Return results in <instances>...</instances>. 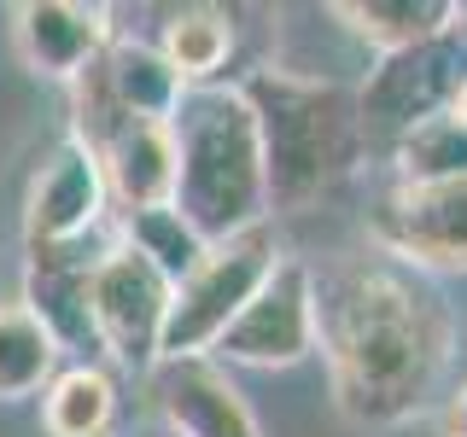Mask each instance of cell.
<instances>
[{"instance_id":"cell-16","label":"cell","mask_w":467,"mask_h":437,"mask_svg":"<svg viewBox=\"0 0 467 437\" xmlns=\"http://www.w3.org/2000/svg\"><path fill=\"white\" fill-rule=\"evenodd\" d=\"M58 356L65 350L53 344V332L36 320V310L24 298L0 303V402L41 397L58 373Z\"/></svg>"},{"instance_id":"cell-2","label":"cell","mask_w":467,"mask_h":437,"mask_svg":"<svg viewBox=\"0 0 467 437\" xmlns=\"http://www.w3.org/2000/svg\"><path fill=\"white\" fill-rule=\"evenodd\" d=\"M175 135V210L204 245L269 222V175H263L257 117L240 82L187 87L170 117Z\"/></svg>"},{"instance_id":"cell-9","label":"cell","mask_w":467,"mask_h":437,"mask_svg":"<svg viewBox=\"0 0 467 437\" xmlns=\"http://www.w3.org/2000/svg\"><path fill=\"white\" fill-rule=\"evenodd\" d=\"M106 175H99L94 152L70 135L47 152L24 198V245L29 251H65V245H88L106 228Z\"/></svg>"},{"instance_id":"cell-8","label":"cell","mask_w":467,"mask_h":437,"mask_svg":"<svg viewBox=\"0 0 467 437\" xmlns=\"http://www.w3.org/2000/svg\"><path fill=\"white\" fill-rule=\"evenodd\" d=\"M310 356H316V274L298 257H281L275 274L252 291V303L228 320L211 361L281 373V368H298Z\"/></svg>"},{"instance_id":"cell-11","label":"cell","mask_w":467,"mask_h":437,"mask_svg":"<svg viewBox=\"0 0 467 437\" xmlns=\"http://www.w3.org/2000/svg\"><path fill=\"white\" fill-rule=\"evenodd\" d=\"M111 41H117L111 6H88V0H24V6H12V47H18L24 70L47 82H77Z\"/></svg>"},{"instance_id":"cell-7","label":"cell","mask_w":467,"mask_h":437,"mask_svg":"<svg viewBox=\"0 0 467 437\" xmlns=\"http://www.w3.org/2000/svg\"><path fill=\"white\" fill-rule=\"evenodd\" d=\"M374 251L415 274H467V175L391 181L368 210Z\"/></svg>"},{"instance_id":"cell-5","label":"cell","mask_w":467,"mask_h":437,"mask_svg":"<svg viewBox=\"0 0 467 437\" xmlns=\"http://www.w3.org/2000/svg\"><path fill=\"white\" fill-rule=\"evenodd\" d=\"M170 280L146 262L135 245L111 239L88 269V320L94 350H106L117 368L152 373L164 361V320H170Z\"/></svg>"},{"instance_id":"cell-12","label":"cell","mask_w":467,"mask_h":437,"mask_svg":"<svg viewBox=\"0 0 467 437\" xmlns=\"http://www.w3.org/2000/svg\"><path fill=\"white\" fill-rule=\"evenodd\" d=\"M152 397L175 437H263L252 402L211 356H164L152 368Z\"/></svg>"},{"instance_id":"cell-19","label":"cell","mask_w":467,"mask_h":437,"mask_svg":"<svg viewBox=\"0 0 467 437\" xmlns=\"http://www.w3.org/2000/svg\"><path fill=\"white\" fill-rule=\"evenodd\" d=\"M450 437H467V385L456 391V402H450Z\"/></svg>"},{"instance_id":"cell-20","label":"cell","mask_w":467,"mask_h":437,"mask_svg":"<svg viewBox=\"0 0 467 437\" xmlns=\"http://www.w3.org/2000/svg\"><path fill=\"white\" fill-rule=\"evenodd\" d=\"M450 117H462V123H467V76H462V87H456V99H450Z\"/></svg>"},{"instance_id":"cell-15","label":"cell","mask_w":467,"mask_h":437,"mask_svg":"<svg viewBox=\"0 0 467 437\" xmlns=\"http://www.w3.org/2000/svg\"><path fill=\"white\" fill-rule=\"evenodd\" d=\"M117 426V385L106 368L77 361L58 368L53 385L41 391V432L47 437H111Z\"/></svg>"},{"instance_id":"cell-4","label":"cell","mask_w":467,"mask_h":437,"mask_svg":"<svg viewBox=\"0 0 467 437\" xmlns=\"http://www.w3.org/2000/svg\"><path fill=\"white\" fill-rule=\"evenodd\" d=\"M281 233L269 222L216 239L211 251L193 262V274H182L170 291V320H164V356H211L216 339L228 332V320L252 303V291L275 274L281 262Z\"/></svg>"},{"instance_id":"cell-14","label":"cell","mask_w":467,"mask_h":437,"mask_svg":"<svg viewBox=\"0 0 467 437\" xmlns=\"http://www.w3.org/2000/svg\"><path fill=\"white\" fill-rule=\"evenodd\" d=\"M152 47L182 87H216L234 58V18L223 6H182L164 18V36Z\"/></svg>"},{"instance_id":"cell-6","label":"cell","mask_w":467,"mask_h":437,"mask_svg":"<svg viewBox=\"0 0 467 437\" xmlns=\"http://www.w3.org/2000/svg\"><path fill=\"white\" fill-rule=\"evenodd\" d=\"M456 87H462V29L420 41V47H403V53H386L368 70V82L350 94L357 99L362 152H391L409 128L444 117Z\"/></svg>"},{"instance_id":"cell-18","label":"cell","mask_w":467,"mask_h":437,"mask_svg":"<svg viewBox=\"0 0 467 437\" xmlns=\"http://www.w3.org/2000/svg\"><path fill=\"white\" fill-rule=\"evenodd\" d=\"M123 245H135V251L152 262L158 274L175 286L182 274H193V262L211 251V245L193 233V222H187L175 204H158V210H135L123 216Z\"/></svg>"},{"instance_id":"cell-3","label":"cell","mask_w":467,"mask_h":437,"mask_svg":"<svg viewBox=\"0 0 467 437\" xmlns=\"http://www.w3.org/2000/svg\"><path fill=\"white\" fill-rule=\"evenodd\" d=\"M240 94L257 117L269 210H304L362 164L357 99L339 82H316V76H292V70L263 65L240 82Z\"/></svg>"},{"instance_id":"cell-17","label":"cell","mask_w":467,"mask_h":437,"mask_svg":"<svg viewBox=\"0 0 467 437\" xmlns=\"http://www.w3.org/2000/svg\"><path fill=\"white\" fill-rule=\"evenodd\" d=\"M391 181H456L467 175V123L462 117H432V123L409 128V135L386 152Z\"/></svg>"},{"instance_id":"cell-10","label":"cell","mask_w":467,"mask_h":437,"mask_svg":"<svg viewBox=\"0 0 467 437\" xmlns=\"http://www.w3.org/2000/svg\"><path fill=\"white\" fill-rule=\"evenodd\" d=\"M94 152L106 193L123 204V216L175 204V135L158 117H106L77 135Z\"/></svg>"},{"instance_id":"cell-13","label":"cell","mask_w":467,"mask_h":437,"mask_svg":"<svg viewBox=\"0 0 467 437\" xmlns=\"http://www.w3.org/2000/svg\"><path fill=\"white\" fill-rule=\"evenodd\" d=\"M333 18L386 58V53L420 47V41L456 36L467 24V12L456 0H333Z\"/></svg>"},{"instance_id":"cell-1","label":"cell","mask_w":467,"mask_h":437,"mask_svg":"<svg viewBox=\"0 0 467 437\" xmlns=\"http://www.w3.org/2000/svg\"><path fill=\"white\" fill-rule=\"evenodd\" d=\"M316 350L333 408L357 432H391L427 414L456 356V315L427 274L362 251L316 274Z\"/></svg>"}]
</instances>
